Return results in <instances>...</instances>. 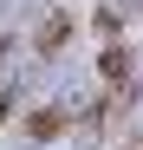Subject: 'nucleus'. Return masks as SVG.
Segmentation results:
<instances>
[{"instance_id":"obj_3","label":"nucleus","mask_w":143,"mask_h":150,"mask_svg":"<svg viewBox=\"0 0 143 150\" xmlns=\"http://www.w3.org/2000/svg\"><path fill=\"white\" fill-rule=\"evenodd\" d=\"M130 65H137V59H130V46H117V39H111L104 52H98V79L117 85V91H130Z\"/></svg>"},{"instance_id":"obj_2","label":"nucleus","mask_w":143,"mask_h":150,"mask_svg":"<svg viewBox=\"0 0 143 150\" xmlns=\"http://www.w3.org/2000/svg\"><path fill=\"white\" fill-rule=\"evenodd\" d=\"M65 131H72V111H65V105H33V111H26V137H33V144H52V137H65Z\"/></svg>"},{"instance_id":"obj_7","label":"nucleus","mask_w":143,"mask_h":150,"mask_svg":"<svg viewBox=\"0 0 143 150\" xmlns=\"http://www.w3.org/2000/svg\"><path fill=\"white\" fill-rule=\"evenodd\" d=\"M0 59H7V39H0Z\"/></svg>"},{"instance_id":"obj_6","label":"nucleus","mask_w":143,"mask_h":150,"mask_svg":"<svg viewBox=\"0 0 143 150\" xmlns=\"http://www.w3.org/2000/svg\"><path fill=\"white\" fill-rule=\"evenodd\" d=\"M7 111H13V79H0V124H7Z\"/></svg>"},{"instance_id":"obj_1","label":"nucleus","mask_w":143,"mask_h":150,"mask_svg":"<svg viewBox=\"0 0 143 150\" xmlns=\"http://www.w3.org/2000/svg\"><path fill=\"white\" fill-rule=\"evenodd\" d=\"M72 33H78V20H72L65 7H52V13L33 26V59H59L65 46H72Z\"/></svg>"},{"instance_id":"obj_4","label":"nucleus","mask_w":143,"mask_h":150,"mask_svg":"<svg viewBox=\"0 0 143 150\" xmlns=\"http://www.w3.org/2000/svg\"><path fill=\"white\" fill-rule=\"evenodd\" d=\"M91 26H98L104 39H117V33H124V13H117V7H98V13H91Z\"/></svg>"},{"instance_id":"obj_5","label":"nucleus","mask_w":143,"mask_h":150,"mask_svg":"<svg viewBox=\"0 0 143 150\" xmlns=\"http://www.w3.org/2000/svg\"><path fill=\"white\" fill-rule=\"evenodd\" d=\"M124 150H143V117H130V124H124Z\"/></svg>"}]
</instances>
